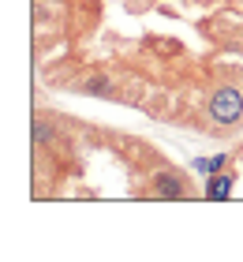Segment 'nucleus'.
I'll list each match as a JSON object with an SVG mask.
<instances>
[{"label":"nucleus","instance_id":"1","mask_svg":"<svg viewBox=\"0 0 243 262\" xmlns=\"http://www.w3.org/2000/svg\"><path fill=\"white\" fill-rule=\"evenodd\" d=\"M206 116L217 127H236L243 120V94L236 86H217L206 101Z\"/></svg>","mask_w":243,"mask_h":262},{"label":"nucleus","instance_id":"2","mask_svg":"<svg viewBox=\"0 0 243 262\" xmlns=\"http://www.w3.org/2000/svg\"><path fill=\"white\" fill-rule=\"evenodd\" d=\"M150 195H153V199H168V202L187 199V176L176 172V169L153 172V176H150Z\"/></svg>","mask_w":243,"mask_h":262},{"label":"nucleus","instance_id":"4","mask_svg":"<svg viewBox=\"0 0 243 262\" xmlns=\"http://www.w3.org/2000/svg\"><path fill=\"white\" fill-rule=\"evenodd\" d=\"M75 90H79V94H94V98H108V94H113V82L97 75V79H86V82L75 86Z\"/></svg>","mask_w":243,"mask_h":262},{"label":"nucleus","instance_id":"5","mask_svg":"<svg viewBox=\"0 0 243 262\" xmlns=\"http://www.w3.org/2000/svg\"><path fill=\"white\" fill-rule=\"evenodd\" d=\"M228 169V154H217V158H198L194 161V172H221Z\"/></svg>","mask_w":243,"mask_h":262},{"label":"nucleus","instance_id":"6","mask_svg":"<svg viewBox=\"0 0 243 262\" xmlns=\"http://www.w3.org/2000/svg\"><path fill=\"white\" fill-rule=\"evenodd\" d=\"M239 161H243V150H239Z\"/></svg>","mask_w":243,"mask_h":262},{"label":"nucleus","instance_id":"3","mask_svg":"<svg viewBox=\"0 0 243 262\" xmlns=\"http://www.w3.org/2000/svg\"><path fill=\"white\" fill-rule=\"evenodd\" d=\"M232 187H236V172H228V169L206 176V199H228Z\"/></svg>","mask_w":243,"mask_h":262}]
</instances>
